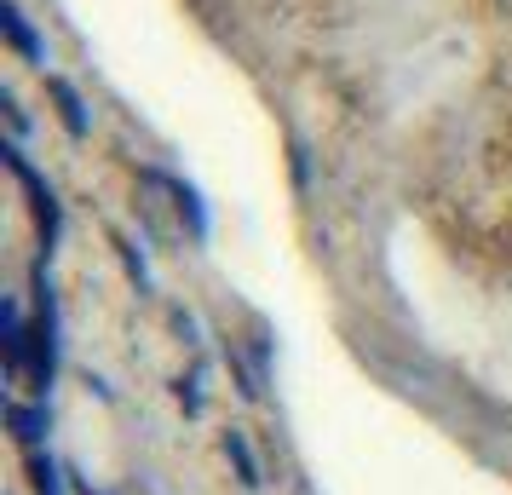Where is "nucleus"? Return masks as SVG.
Masks as SVG:
<instances>
[{
    "instance_id": "2",
    "label": "nucleus",
    "mask_w": 512,
    "mask_h": 495,
    "mask_svg": "<svg viewBox=\"0 0 512 495\" xmlns=\"http://www.w3.org/2000/svg\"><path fill=\"white\" fill-rule=\"evenodd\" d=\"M6 35H12V41H18V47H24L29 58H41V47H35V35H29V29H24V18H18L12 6H6Z\"/></svg>"
},
{
    "instance_id": "1",
    "label": "nucleus",
    "mask_w": 512,
    "mask_h": 495,
    "mask_svg": "<svg viewBox=\"0 0 512 495\" xmlns=\"http://www.w3.org/2000/svg\"><path fill=\"white\" fill-rule=\"evenodd\" d=\"M52 93H58V104H64V121H70V133H81V127H87V116H81V104H75V93L64 87V81H52Z\"/></svg>"
}]
</instances>
